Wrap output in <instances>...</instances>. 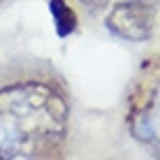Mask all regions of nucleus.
I'll use <instances>...</instances> for the list:
<instances>
[{"label":"nucleus","mask_w":160,"mask_h":160,"mask_svg":"<svg viewBox=\"0 0 160 160\" xmlns=\"http://www.w3.org/2000/svg\"><path fill=\"white\" fill-rule=\"evenodd\" d=\"M68 125V104L47 84L0 91V156L42 158L56 151Z\"/></svg>","instance_id":"obj_1"},{"label":"nucleus","mask_w":160,"mask_h":160,"mask_svg":"<svg viewBox=\"0 0 160 160\" xmlns=\"http://www.w3.org/2000/svg\"><path fill=\"white\" fill-rule=\"evenodd\" d=\"M107 28L130 42H144L153 30V7L144 0L121 2L107 16Z\"/></svg>","instance_id":"obj_2"},{"label":"nucleus","mask_w":160,"mask_h":160,"mask_svg":"<svg viewBox=\"0 0 160 160\" xmlns=\"http://www.w3.org/2000/svg\"><path fill=\"white\" fill-rule=\"evenodd\" d=\"M49 9L53 14V21H56V32L58 37H68L72 35L77 28V14L72 12L65 0H49Z\"/></svg>","instance_id":"obj_3"},{"label":"nucleus","mask_w":160,"mask_h":160,"mask_svg":"<svg viewBox=\"0 0 160 160\" xmlns=\"http://www.w3.org/2000/svg\"><path fill=\"white\" fill-rule=\"evenodd\" d=\"M81 2H84L88 9H102L104 5L109 2V0H81Z\"/></svg>","instance_id":"obj_4"},{"label":"nucleus","mask_w":160,"mask_h":160,"mask_svg":"<svg viewBox=\"0 0 160 160\" xmlns=\"http://www.w3.org/2000/svg\"><path fill=\"white\" fill-rule=\"evenodd\" d=\"M0 158H2V156H0Z\"/></svg>","instance_id":"obj_5"}]
</instances>
